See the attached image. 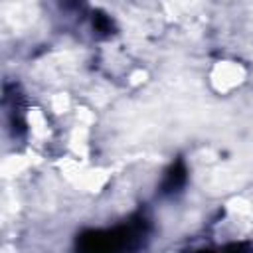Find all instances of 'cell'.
I'll return each instance as SVG.
<instances>
[{
    "instance_id": "obj_1",
    "label": "cell",
    "mask_w": 253,
    "mask_h": 253,
    "mask_svg": "<svg viewBox=\"0 0 253 253\" xmlns=\"http://www.w3.org/2000/svg\"><path fill=\"white\" fill-rule=\"evenodd\" d=\"M184 182V170L182 168H174L170 174H168V182H166V188L168 190H174V188H180V184Z\"/></svg>"
}]
</instances>
